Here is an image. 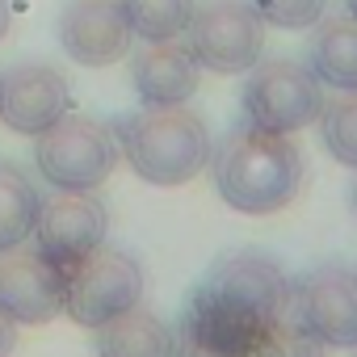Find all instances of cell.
<instances>
[{"mask_svg": "<svg viewBox=\"0 0 357 357\" xmlns=\"http://www.w3.org/2000/svg\"><path fill=\"white\" fill-rule=\"evenodd\" d=\"M215 190L236 215H278L307 181V160L290 135H269L257 126H236L211 151Z\"/></svg>", "mask_w": 357, "mask_h": 357, "instance_id": "6da1fadb", "label": "cell"}, {"mask_svg": "<svg viewBox=\"0 0 357 357\" xmlns=\"http://www.w3.org/2000/svg\"><path fill=\"white\" fill-rule=\"evenodd\" d=\"M114 139L139 181L160 190H176L202 176L215 151L211 126L185 105H143L114 122Z\"/></svg>", "mask_w": 357, "mask_h": 357, "instance_id": "7a4b0ae2", "label": "cell"}, {"mask_svg": "<svg viewBox=\"0 0 357 357\" xmlns=\"http://www.w3.org/2000/svg\"><path fill=\"white\" fill-rule=\"evenodd\" d=\"M118 139L114 126L89 114H63L55 126H47L34 143L38 176L51 190H97L118 168Z\"/></svg>", "mask_w": 357, "mask_h": 357, "instance_id": "3957f363", "label": "cell"}, {"mask_svg": "<svg viewBox=\"0 0 357 357\" xmlns=\"http://www.w3.org/2000/svg\"><path fill=\"white\" fill-rule=\"evenodd\" d=\"M139 303H143V265L118 244H97L63 273V315L80 328H101Z\"/></svg>", "mask_w": 357, "mask_h": 357, "instance_id": "277c9868", "label": "cell"}, {"mask_svg": "<svg viewBox=\"0 0 357 357\" xmlns=\"http://www.w3.org/2000/svg\"><path fill=\"white\" fill-rule=\"evenodd\" d=\"M244 122L269 135H298L324 109V84L298 59H269L257 63L244 80Z\"/></svg>", "mask_w": 357, "mask_h": 357, "instance_id": "5b68a950", "label": "cell"}, {"mask_svg": "<svg viewBox=\"0 0 357 357\" xmlns=\"http://www.w3.org/2000/svg\"><path fill=\"white\" fill-rule=\"evenodd\" d=\"M181 38L198 68L215 76H244L265 55V22L252 5H240V0H211L194 9Z\"/></svg>", "mask_w": 357, "mask_h": 357, "instance_id": "8992f818", "label": "cell"}, {"mask_svg": "<svg viewBox=\"0 0 357 357\" xmlns=\"http://www.w3.org/2000/svg\"><path fill=\"white\" fill-rule=\"evenodd\" d=\"M105 231H109V211L101 198H93V190H55L51 198L38 202L30 236L34 248L68 273L80 257L105 244Z\"/></svg>", "mask_w": 357, "mask_h": 357, "instance_id": "52a82bcc", "label": "cell"}, {"mask_svg": "<svg viewBox=\"0 0 357 357\" xmlns=\"http://www.w3.org/2000/svg\"><path fill=\"white\" fill-rule=\"evenodd\" d=\"M194 294H202V298H211V303H219L252 324H265L286 303L290 278L265 252H231L198 282Z\"/></svg>", "mask_w": 357, "mask_h": 357, "instance_id": "ba28073f", "label": "cell"}, {"mask_svg": "<svg viewBox=\"0 0 357 357\" xmlns=\"http://www.w3.org/2000/svg\"><path fill=\"white\" fill-rule=\"evenodd\" d=\"M0 311L22 324H51L63 315V269L34 244L0 252Z\"/></svg>", "mask_w": 357, "mask_h": 357, "instance_id": "9c48e42d", "label": "cell"}, {"mask_svg": "<svg viewBox=\"0 0 357 357\" xmlns=\"http://www.w3.org/2000/svg\"><path fill=\"white\" fill-rule=\"evenodd\" d=\"M72 109L68 76L51 63H13L0 72V122L17 135L38 139Z\"/></svg>", "mask_w": 357, "mask_h": 357, "instance_id": "30bf717a", "label": "cell"}, {"mask_svg": "<svg viewBox=\"0 0 357 357\" xmlns=\"http://www.w3.org/2000/svg\"><path fill=\"white\" fill-rule=\"evenodd\" d=\"M303 324L324 340V349H357V278L340 265H319L290 282Z\"/></svg>", "mask_w": 357, "mask_h": 357, "instance_id": "8fae6325", "label": "cell"}, {"mask_svg": "<svg viewBox=\"0 0 357 357\" xmlns=\"http://www.w3.org/2000/svg\"><path fill=\"white\" fill-rule=\"evenodd\" d=\"M59 47L80 68H109L130 55L135 34L118 0H68L59 13Z\"/></svg>", "mask_w": 357, "mask_h": 357, "instance_id": "7c38bea8", "label": "cell"}, {"mask_svg": "<svg viewBox=\"0 0 357 357\" xmlns=\"http://www.w3.org/2000/svg\"><path fill=\"white\" fill-rule=\"evenodd\" d=\"M130 84L143 105H185L202 84V68L176 38L143 43L130 55Z\"/></svg>", "mask_w": 357, "mask_h": 357, "instance_id": "4fadbf2b", "label": "cell"}, {"mask_svg": "<svg viewBox=\"0 0 357 357\" xmlns=\"http://www.w3.org/2000/svg\"><path fill=\"white\" fill-rule=\"evenodd\" d=\"M93 332H97V340H93L97 357H172V349H176V332L143 303L114 315L109 324H101Z\"/></svg>", "mask_w": 357, "mask_h": 357, "instance_id": "5bb4252c", "label": "cell"}, {"mask_svg": "<svg viewBox=\"0 0 357 357\" xmlns=\"http://www.w3.org/2000/svg\"><path fill=\"white\" fill-rule=\"evenodd\" d=\"M315 26L319 30L311 38L307 68L332 93H357V17L344 13V17H328Z\"/></svg>", "mask_w": 357, "mask_h": 357, "instance_id": "9a60e30c", "label": "cell"}, {"mask_svg": "<svg viewBox=\"0 0 357 357\" xmlns=\"http://www.w3.org/2000/svg\"><path fill=\"white\" fill-rule=\"evenodd\" d=\"M38 202H43V194L34 190L26 168L13 160H0V252L30 240Z\"/></svg>", "mask_w": 357, "mask_h": 357, "instance_id": "2e32d148", "label": "cell"}, {"mask_svg": "<svg viewBox=\"0 0 357 357\" xmlns=\"http://www.w3.org/2000/svg\"><path fill=\"white\" fill-rule=\"evenodd\" d=\"M324 340L303 324L298 307H294V290L286 294V303L261 324L257 340H252V357H324Z\"/></svg>", "mask_w": 357, "mask_h": 357, "instance_id": "e0dca14e", "label": "cell"}, {"mask_svg": "<svg viewBox=\"0 0 357 357\" xmlns=\"http://www.w3.org/2000/svg\"><path fill=\"white\" fill-rule=\"evenodd\" d=\"M118 9L139 43H164L185 34L198 5L194 0H118Z\"/></svg>", "mask_w": 357, "mask_h": 357, "instance_id": "ac0fdd59", "label": "cell"}, {"mask_svg": "<svg viewBox=\"0 0 357 357\" xmlns=\"http://www.w3.org/2000/svg\"><path fill=\"white\" fill-rule=\"evenodd\" d=\"M319 139L328 155L344 168H357V93H336L319 109Z\"/></svg>", "mask_w": 357, "mask_h": 357, "instance_id": "d6986e66", "label": "cell"}, {"mask_svg": "<svg viewBox=\"0 0 357 357\" xmlns=\"http://www.w3.org/2000/svg\"><path fill=\"white\" fill-rule=\"evenodd\" d=\"M252 9L273 30H311L315 22H324L328 0H252Z\"/></svg>", "mask_w": 357, "mask_h": 357, "instance_id": "ffe728a7", "label": "cell"}, {"mask_svg": "<svg viewBox=\"0 0 357 357\" xmlns=\"http://www.w3.org/2000/svg\"><path fill=\"white\" fill-rule=\"evenodd\" d=\"M172 357H223V353H215V349L198 344L194 336H185L181 328H176V349H172Z\"/></svg>", "mask_w": 357, "mask_h": 357, "instance_id": "44dd1931", "label": "cell"}, {"mask_svg": "<svg viewBox=\"0 0 357 357\" xmlns=\"http://www.w3.org/2000/svg\"><path fill=\"white\" fill-rule=\"evenodd\" d=\"M13 353H17V319L0 311V357H13Z\"/></svg>", "mask_w": 357, "mask_h": 357, "instance_id": "7402d4cb", "label": "cell"}, {"mask_svg": "<svg viewBox=\"0 0 357 357\" xmlns=\"http://www.w3.org/2000/svg\"><path fill=\"white\" fill-rule=\"evenodd\" d=\"M5 34H9V5L0 0V43H5Z\"/></svg>", "mask_w": 357, "mask_h": 357, "instance_id": "603a6c76", "label": "cell"}, {"mask_svg": "<svg viewBox=\"0 0 357 357\" xmlns=\"http://www.w3.org/2000/svg\"><path fill=\"white\" fill-rule=\"evenodd\" d=\"M340 5H344V13H349V17H357V0H340Z\"/></svg>", "mask_w": 357, "mask_h": 357, "instance_id": "cb8c5ba5", "label": "cell"}, {"mask_svg": "<svg viewBox=\"0 0 357 357\" xmlns=\"http://www.w3.org/2000/svg\"><path fill=\"white\" fill-rule=\"evenodd\" d=\"M353 211H357V181H353Z\"/></svg>", "mask_w": 357, "mask_h": 357, "instance_id": "d4e9b609", "label": "cell"}, {"mask_svg": "<svg viewBox=\"0 0 357 357\" xmlns=\"http://www.w3.org/2000/svg\"><path fill=\"white\" fill-rule=\"evenodd\" d=\"M353 278H357V273H353Z\"/></svg>", "mask_w": 357, "mask_h": 357, "instance_id": "484cf974", "label": "cell"}]
</instances>
